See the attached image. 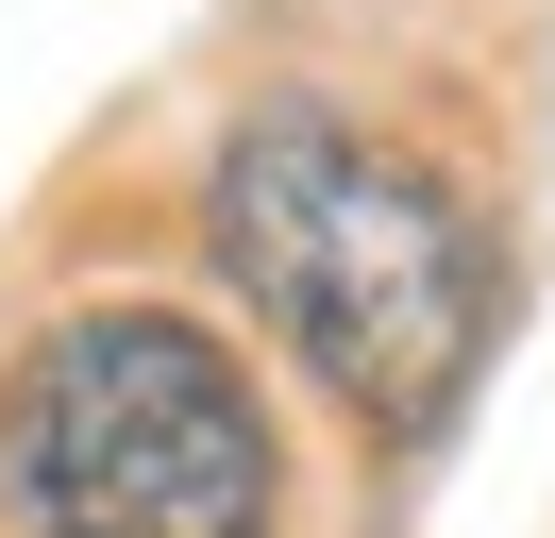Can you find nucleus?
Instances as JSON below:
<instances>
[{
    "label": "nucleus",
    "instance_id": "nucleus-1",
    "mask_svg": "<svg viewBox=\"0 0 555 538\" xmlns=\"http://www.w3.org/2000/svg\"><path fill=\"white\" fill-rule=\"evenodd\" d=\"M203 235L253 286V320L353 404V421H438L488 354V235L421 152H387L337 101H253L203 168Z\"/></svg>",
    "mask_w": 555,
    "mask_h": 538
},
{
    "label": "nucleus",
    "instance_id": "nucleus-2",
    "mask_svg": "<svg viewBox=\"0 0 555 538\" xmlns=\"http://www.w3.org/2000/svg\"><path fill=\"white\" fill-rule=\"evenodd\" d=\"M286 454L236 336L185 303H68L0 370V522L17 538H270Z\"/></svg>",
    "mask_w": 555,
    "mask_h": 538
}]
</instances>
